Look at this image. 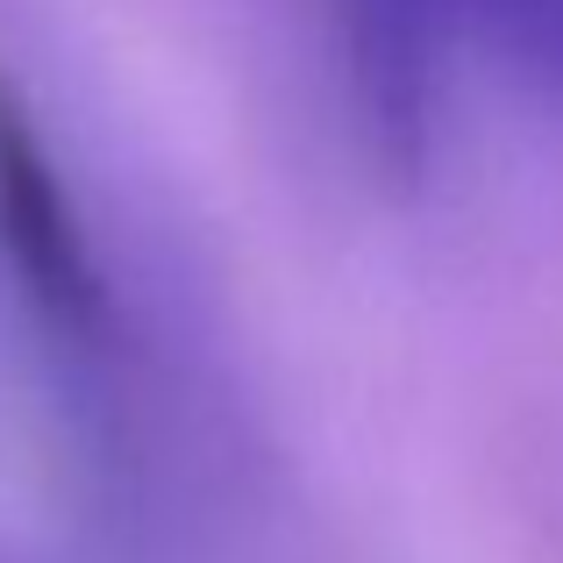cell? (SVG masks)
Instances as JSON below:
<instances>
[{"label":"cell","mask_w":563,"mask_h":563,"mask_svg":"<svg viewBox=\"0 0 563 563\" xmlns=\"http://www.w3.org/2000/svg\"><path fill=\"white\" fill-rule=\"evenodd\" d=\"M329 14L372 157L393 179H421L428 151H435L450 8L442 0H329Z\"/></svg>","instance_id":"obj_2"},{"label":"cell","mask_w":563,"mask_h":563,"mask_svg":"<svg viewBox=\"0 0 563 563\" xmlns=\"http://www.w3.org/2000/svg\"><path fill=\"white\" fill-rule=\"evenodd\" d=\"M0 264L57 335L108 329V278L86 243L79 200L8 71H0Z\"/></svg>","instance_id":"obj_1"},{"label":"cell","mask_w":563,"mask_h":563,"mask_svg":"<svg viewBox=\"0 0 563 563\" xmlns=\"http://www.w3.org/2000/svg\"><path fill=\"white\" fill-rule=\"evenodd\" d=\"M450 29L485 36L514 71L563 100V0H442Z\"/></svg>","instance_id":"obj_3"}]
</instances>
